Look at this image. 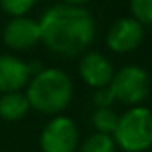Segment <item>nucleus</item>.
<instances>
[{
    "instance_id": "nucleus-2",
    "label": "nucleus",
    "mask_w": 152,
    "mask_h": 152,
    "mask_svg": "<svg viewBox=\"0 0 152 152\" xmlns=\"http://www.w3.org/2000/svg\"><path fill=\"white\" fill-rule=\"evenodd\" d=\"M31 110L48 116L62 115L74 96L69 74L57 67H44L30 79L25 90Z\"/></svg>"
},
{
    "instance_id": "nucleus-10",
    "label": "nucleus",
    "mask_w": 152,
    "mask_h": 152,
    "mask_svg": "<svg viewBox=\"0 0 152 152\" xmlns=\"http://www.w3.org/2000/svg\"><path fill=\"white\" fill-rule=\"evenodd\" d=\"M31 110L25 92H8L0 95V118L4 121H20Z\"/></svg>"
},
{
    "instance_id": "nucleus-6",
    "label": "nucleus",
    "mask_w": 152,
    "mask_h": 152,
    "mask_svg": "<svg viewBox=\"0 0 152 152\" xmlns=\"http://www.w3.org/2000/svg\"><path fill=\"white\" fill-rule=\"evenodd\" d=\"M5 46L13 51H28L41 43L39 21L33 18L13 17L4 28L2 33Z\"/></svg>"
},
{
    "instance_id": "nucleus-9",
    "label": "nucleus",
    "mask_w": 152,
    "mask_h": 152,
    "mask_svg": "<svg viewBox=\"0 0 152 152\" xmlns=\"http://www.w3.org/2000/svg\"><path fill=\"white\" fill-rule=\"evenodd\" d=\"M31 79L30 64L13 54H0V93L21 92Z\"/></svg>"
},
{
    "instance_id": "nucleus-1",
    "label": "nucleus",
    "mask_w": 152,
    "mask_h": 152,
    "mask_svg": "<svg viewBox=\"0 0 152 152\" xmlns=\"http://www.w3.org/2000/svg\"><path fill=\"white\" fill-rule=\"evenodd\" d=\"M41 43L54 54L75 57L92 46L96 34L95 18L83 7L57 4L39 18Z\"/></svg>"
},
{
    "instance_id": "nucleus-8",
    "label": "nucleus",
    "mask_w": 152,
    "mask_h": 152,
    "mask_svg": "<svg viewBox=\"0 0 152 152\" xmlns=\"http://www.w3.org/2000/svg\"><path fill=\"white\" fill-rule=\"evenodd\" d=\"M79 75L92 88L108 87L115 75V69L110 59L102 53L90 51L79 61Z\"/></svg>"
},
{
    "instance_id": "nucleus-15",
    "label": "nucleus",
    "mask_w": 152,
    "mask_h": 152,
    "mask_svg": "<svg viewBox=\"0 0 152 152\" xmlns=\"http://www.w3.org/2000/svg\"><path fill=\"white\" fill-rule=\"evenodd\" d=\"M115 102H116V98L113 95L110 85L96 88L95 93H93V105H95V108H111Z\"/></svg>"
},
{
    "instance_id": "nucleus-4",
    "label": "nucleus",
    "mask_w": 152,
    "mask_h": 152,
    "mask_svg": "<svg viewBox=\"0 0 152 152\" xmlns=\"http://www.w3.org/2000/svg\"><path fill=\"white\" fill-rule=\"evenodd\" d=\"M110 88L116 102L137 106L149 95V88H151L149 74L139 66H126L115 72L110 82Z\"/></svg>"
},
{
    "instance_id": "nucleus-16",
    "label": "nucleus",
    "mask_w": 152,
    "mask_h": 152,
    "mask_svg": "<svg viewBox=\"0 0 152 152\" xmlns=\"http://www.w3.org/2000/svg\"><path fill=\"white\" fill-rule=\"evenodd\" d=\"M64 4H69V5H77V7H82V5L88 4L90 0H62Z\"/></svg>"
},
{
    "instance_id": "nucleus-3",
    "label": "nucleus",
    "mask_w": 152,
    "mask_h": 152,
    "mask_svg": "<svg viewBox=\"0 0 152 152\" xmlns=\"http://www.w3.org/2000/svg\"><path fill=\"white\" fill-rule=\"evenodd\" d=\"M116 147L124 152H145L152 147V111L145 106H132L118 119L113 132Z\"/></svg>"
},
{
    "instance_id": "nucleus-11",
    "label": "nucleus",
    "mask_w": 152,
    "mask_h": 152,
    "mask_svg": "<svg viewBox=\"0 0 152 152\" xmlns=\"http://www.w3.org/2000/svg\"><path fill=\"white\" fill-rule=\"evenodd\" d=\"M119 116L113 108H96L92 115V124L95 128V132H102V134H110L113 136L118 124Z\"/></svg>"
},
{
    "instance_id": "nucleus-13",
    "label": "nucleus",
    "mask_w": 152,
    "mask_h": 152,
    "mask_svg": "<svg viewBox=\"0 0 152 152\" xmlns=\"http://www.w3.org/2000/svg\"><path fill=\"white\" fill-rule=\"evenodd\" d=\"M36 4L38 0H0V8L13 18L25 17Z\"/></svg>"
},
{
    "instance_id": "nucleus-14",
    "label": "nucleus",
    "mask_w": 152,
    "mask_h": 152,
    "mask_svg": "<svg viewBox=\"0 0 152 152\" xmlns=\"http://www.w3.org/2000/svg\"><path fill=\"white\" fill-rule=\"evenodd\" d=\"M129 7L134 20L141 25H152V0H131Z\"/></svg>"
},
{
    "instance_id": "nucleus-7",
    "label": "nucleus",
    "mask_w": 152,
    "mask_h": 152,
    "mask_svg": "<svg viewBox=\"0 0 152 152\" xmlns=\"http://www.w3.org/2000/svg\"><path fill=\"white\" fill-rule=\"evenodd\" d=\"M144 39V26L134 18H119L106 33V46L116 54L137 49Z\"/></svg>"
},
{
    "instance_id": "nucleus-12",
    "label": "nucleus",
    "mask_w": 152,
    "mask_h": 152,
    "mask_svg": "<svg viewBox=\"0 0 152 152\" xmlns=\"http://www.w3.org/2000/svg\"><path fill=\"white\" fill-rule=\"evenodd\" d=\"M79 152H116V142L113 136L93 132L82 144H79Z\"/></svg>"
},
{
    "instance_id": "nucleus-5",
    "label": "nucleus",
    "mask_w": 152,
    "mask_h": 152,
    "mask_svg": "<svg viewBox=\"0 0 152 152\" xmlns=\"http://www.w3.org/2000/svg\"><path fill=\"white\" fill-rule=\"evenodd\" d=\"M80 132L75 121L66 115H56L44 124L39 134L43 152H77Z\"/></svg>"
}]
</instances>
